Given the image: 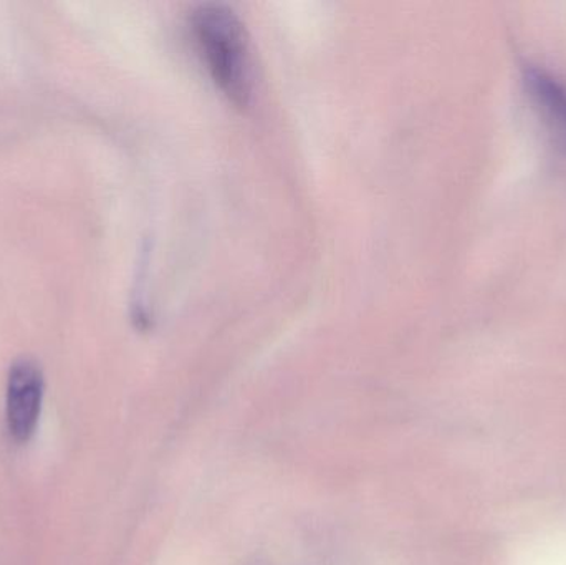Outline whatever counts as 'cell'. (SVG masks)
<instances>
[{"label": "cell", "instance_id": "obj_2", "mask_svg": "<svg viewBox=\"0 0 566 565\" xmlns=\"http://www.w3.org/2000/svg\"><path fill=\"white\" fill-rule=\"evenodd\" d=\"M43 374L30 358L13 362L7 378V428L17 443H27L35 433L42 410Z\"/></svg>", "mask_w": 566, "mask_h": 565}, {"label": "cell", "instance_id": "obj_1", "mask_svg": "<svg viewBox=\"0 0 566 565\" xmlns=\"http://www.w3.org/2000/svg\"><path fill=\"white\" fill-rule=\"evenodd\" d=\"M189 29L219 88L235 105H245L254 86V62L251 39L238 13L224 3H201L189 17Z\"/></svg>", "mask_w": 566, "mask_h": 565}, {"label": "cell", "instance_id": "obj_3", "mask_svg": "<svg viewBox=\"0 0 566 565\" xmlns=\"http://www.w3.org/2000/svg\"><path fill=\"white\" fill-rule=\"evenodd\" d=\"M525 93L554 148L566 155V82L548 70L527 65L522 75Z\"/></svg>", "mask_w": 566, "mask_h": 565}]
</instances>
